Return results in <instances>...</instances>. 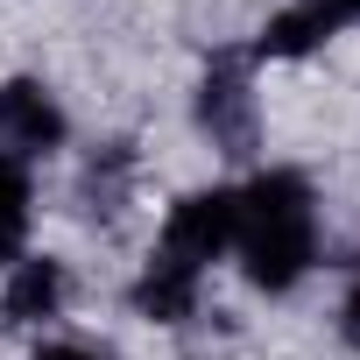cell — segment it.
Returning a JSON list of instances; mask_svg holds the SVG:
<instances>
[{
    "label": "cell",
    "instance_id": "6da1fadb",
    "mask_svg": "<svg viewBox=\"0 0 360 360\" xmlns=\"http://www.w3.org/2000/svg\"><path fill=\"white\" fill-rule=\"evenodd\" d=\"M248 283L255 290H290L304 283V269L318 262V212H311V184L297 169H269L240 191V233H233Z\"/></svg>",
    "mask_w": 360,
    "mask_h": 360
},
{
    "label": "cell",
    "instance_id": "7a4b0ae2",
    "mask_svg": "<svg viewBox=\"0 0 360 360\" xmlns=\"http://www.w3.org/2000/svg\"><path fill=\"white\" fill-rule=\"evenodd\" d=\"M233 233H240V191H191L162 219V255L184 269H205L233 248Z\"/></svg>",
    "mask_w": 360,
    "mask_h": 360
},
{
    "label": "cell",
    "instance_id": "3957f363",
    "mask_svg": "<svg viewBox=\"0 0 360 360\" xmlns=\"http://www.w3.org/2000/svg\"><path fill=\"white\" fill-rule=\"evenodd\" d=\"M0 99H8L0 127H8L22 148H57V141H64V113H57V99H50L36 78H22V85H0Z\"/></svg>",
    "mask_w": 360,
    "mask_h": 360
},
{
    "label": "cell",
    "instance_id": "277c9868",
    "mask_svg": "<svg viewBox=\"0 0 360 360\" xmlns=\"http://www.w3.org/2000/svg\"><path fill=\"white\" fill-rule=\"evenodd\" d=\"M191 304H198V269H184V262H148V276L134 283V311L141 318H155V325H176V318H191Z\"/></svg>",
    "mask_w": 360,
    "mask_h": 360
},
{
    "label": "cell",
    "instance_id": "5b68a950",
    "mask_svg": "<svg viewBox=\"0 0 360 360\" xmlns=\"http://www.w3.org/2000/svg\"><path fill=\"white\" fill-rule=\"evenodd\" d=\"M57 304H64V269H57L50 255L22 262V269H15V283H8V297H0L8 325H36V318H57Z\"/></svg>",
    "mask_w": 360,
    "mask_h": 360
},
{
    "label": "cell",
    "instance_id": "8992f818",
    "mask_svg": "<svg viewBox=\"0 0 360 360\" xmlns=\"http://www.w3.org/2000/svg\"><path fill=\"white\" fill-rule=\"evenodd\" d=\"M198 113H205V127H212L219 141L248 148V127H255V99H248V85H240V71H233V64L205 78V99H198Z\"/></svg>",
    "mask_w": 360,
    "mask_h": 360
},
{
    "label": "cell",
    "instance_id": "52a82bcc",
    "mask_svg": "<svg viewBox=\"0 0 360 360\" xmlns=\"http://www.w3.org/2000/svg\"><path fill=\"white\" fill-rule=\"evenodd\" d=\"M318 36H325V22L311 8H283L262 29V57H304V50H318Z\"/></svg>",
    "mask_w": 360,
    "mask_h": 360
},
{
    "label": "cell",
    "instance_id": "ba28073f",
    "mask_svg": "<svg viewBox=\"0 0 360 360\" xmlns=\"http://www.w3.org/2000/svg\"><path fill=\"white\" fill-rule=\"evenodd\" d=\"M0 226L8 233L29 226V162L22 155H0Z\"/></svg>",
    "mask_w": 360,
    "mask_h": 360
},
{
    "label": "cell",
    "instance_id": "9c48e42d",
    "mask_svg": "<svg viewBox=\"0 0 360 360\" xmlns=\"http://www.w3.org/2000/svg\"><path fill=\"white\" fill-rule=\"evenodd\" d=\"M304 8H311L325 29H346V22H360V0H304Z\"/></svg>",
    "mask_w": 360,
    "mask_h": 360
},
{
    "label": "cell",
    "instance_id": "30bf717a",
    "mask_svg": "<svg viewBox=\"0 0 360 360\" xmlns=\"http://www.w3.org/2000/svg\"><path fill=\"white\" fill-rule=\"evenodd\" d=\"M339 318H346V339L360 346V283H353V297H346V311H339Z\"/></svg>",
    "mask_w": 360,
    "mask_h": 360
},
{
    "label": "cell",
    "instance_id": "8fae6325",
    "mask_svg": "<svg viewBox=\"0 0 360 360\" xmlns=\"http://www.w3.org/2000/svg\"><path fill=\"white\" fill-rule=\"evenodd\" d=\"M36 360H99V353H85V346H43Z\"/></svg>",
    "mask_w": 360,
    "mask_h": 360
},
{
    "label": "cell",
    "instance_id": "7c38bea8",
    "mask_svg": "<svg viewBox=\"0 0 360 360\" xmlns=\"http://www.w3.org/2000/svg\"><path fill=\"white\" fill-rule=\"evenodd\" d=\"M15 255H22V233H8V226H0V269H8Z\"/></svg>",
    "mask_w": 360,
    "mask_h": 360
},
{
    "label": "cell",
    "instance_id": "4fadbf2b",
    "mask_svg": "<svg viewBox=\"0 0 360 360\" xmlns=\"http://www.w3.org/2000/svg\"><path fill=\"white\" fill-rule=\"evenodd\" d=\"M0 113H8V99H0Z\"/></svg>",
    "mask_w": 360,
    "mask_h": 360
}]
</instances>
